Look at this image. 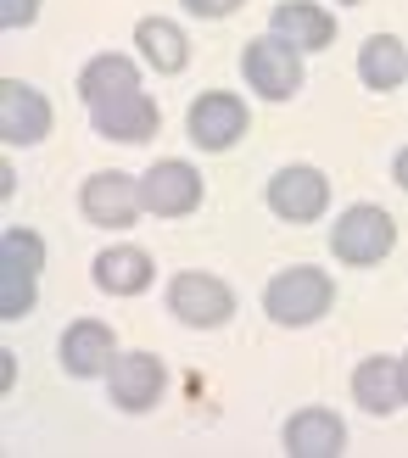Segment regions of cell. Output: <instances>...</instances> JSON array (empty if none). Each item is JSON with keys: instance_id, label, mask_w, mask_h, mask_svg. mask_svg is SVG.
Masks as SVG:
<instances>
[{"instance_id": "obj_1", "label": "cell", "mask_w": 408, "mask_h": 458, "mask_svg": "<svg viewBox=\"0 0 408 458\" xmlns=\"http://www.w3.org/2000/svg\"><path fill=\"white\" fill-rule=\"evenodd\" d=\"M330 302H336V285H330V274L313 268V263L280 268L275 280H268V291H263V313L275 318V325H285V330L319 325L330 313Z\"/></svg>"}, {"instance_id": "obj_2", "label": "cell", "mask_w": 408, "mask_h": 458, "mask_svg": "<svg viewBox=\"0 0 408 458\" xmlns=\"http://www.w3.org/2000/svg\"><path fill=\"white\" fill-rule=\"evenodd\" d=\"M39 268H45V241L34 229H0V318H22L34 308L39 291Z\"/></svg>"}, {"instance_id": "obj_3", "label": "cell", "mask_w": 408, "mask_h": 458, "mask_svg": "<svg viewBox=\"0 0 408 458\" xmlns=\"http://www.w3.org/2000/svg\"><path fill=\"white\" fill-rule=\"evenodd\" d=\"M392 246H397L392 213L370 208V201H358V208H347L330 224V251H336V263H347V268H375L380 258H392Z\"/></svg>"}, {"instance_id": "obj_4", "label": "cell", "mask_w": 408, "mask_h": 458, "mask_svg": "<svg viewBox=\"0 0 408 458\" xmlns=\"http://www.w3.org/2000/svg\"><path fill=\"white\" fill-rule=\"evenodd\" d=\"M89 106V123H96L101 140H123V146H146L157 129H163V112L146 96L140 84H123V89H106V96L84 101Z\"/></svg>"}, {"instance_id": "obj_5", "label": "cell", "mask_w": 408, "mask_h": 458, "mask_svg": "<svg viewBox=\"0 0 408 458\" xmlns=\"http://www.w3.org/2000/svg\"><path fill=\"white\" fill-rule=\"evenodd\" d=\"M241 79L252 84L263 101H291L302 89V51L280 34H263L241 51Z\"/></svg>"}, {"instance_id": "obj_6", "label": "cell", "mask_w": 408, "mask_h": 458, "mask_svg": "<svg viewBox=\"0 0 408 458\" xmlns=\"http://www.w3.org/2000/svg\"><path fill=\"white\" fill-rule=\"evenodd\" d=\"M168 313L191 330H218L235 318V291L213 274H174L168 280Z\"/></svg>"}, {"instance_id": "obj_7", "label": "cell", "mask_w": 408, "mask_h": 458, "mask_svg": "<svg viewBox=\"0 0 408 458\" xmlns=\"http://www.w3.org/2000/svg\"><path fill=\"white\" fill-rule=\"evenodd\" d=\"M246 101L230 96V89H208V96H196L191 112H185V129H191V140L201 151H230L241 134H246Z\"/></svg>"}, {"instance_id": "obj_8", "label": "cell", "mask_w": 408, "mask_h": 458, "mask_svg": "<svg viewBox=\"0 0 408 458\" xmlns=\"http://www.w3.org/2000/svg\"><path fill=\"white\" fill-rule=\"evenodd\" d=\"M268 208H275V218H285V224L325 218V208H330V179L319 168H308V163H291V168H280L275 179H268Z\"/></svg>"}, {"instance_id": "obj_9", "label": "cell", "mask_w": 408, "mask_h": 458, "mask_svg": "<svg viewBox=\"0 0 408 458\" xmlns=\"http://www.w3.org/2000/svg\"><path fill=\"white\" fill-rule=\"evenodd\" d=\"M106 386H112V403L123 408V414H146L157 408V397L168 392V369L157 352H118L106 369Z\"/></svg>"}, {"instance_id": "obj_10", "label": "cell", "mask_w": 408, "mask_h": 458, "mask_svg": "<svg viewBox=\"0 0 408 458\" xmlns=\"http://www.w3.org/2000/svg\"><path fill=\"white\" fill-rule=\"evenodd\" d=\"M140 208L157 213V218H185L201 208V174L191 163H151L146 179H140Z\"/></svg>"}, {"instance_id": "obj_11", "label": "cell", "mask_w": 408, "mask_h": 458, "mask_svg": "<svg viewBox=\"0 0 408 458\" xmlns=\"http://www.w3.org/2000/svg\"><path fill=\"white\" fill-rule=\"evenodd\" d=\"M79 208L96 229H123V224H134V213H140V179H129L118 168L89 174L84 191H79Z\"/></svg>"}, {"instance_id": "obj_12", "label": "cell", "mask_w": 408, "mask_h": 458, "mask_svg": "<svg viewBox=\"0 0 408 458\" xmlns=\"http://www.w3.org/2000/svg\"><path fill=\"white\" fill-rule=\"evenodd\" d=\"M0 134L6 146H39L51 134V101L22 79H0Z\"/></svg>"}, {"instance_id": "obj_13", "label": "cell", "mask_w": 408, "mask_h": 458, "mask_svg": "<svg viewBox=\"0 0 408 458\" xmlns=\"http://www.w3.org/2000/svg\"><path fill=\"white\" fill-rule=\"evenodd\" d=\"M112 358H118V335H112L101 318H73V325L62 330V369L73 375V380L106 375Z\"/></svg>"}, {"instance_id": "obj_14", "label": "cell", "mask_w": 408, "mask_h": 458, "mask_svg": "<svg viewBox=\"0 0 408 458\" xmlns=\"http://www.w3.org/2000/svg\"><path fill=\"white\" fill-rule=\"evenodd\" d=\"M285 453L291 458H336L347 453V425L330 408H302L285 420Z\"/></svg>"}, {"instance_id": "obj_15", "label": "cell", "mask_w": 408, "mask_h": 458, "mask_svg": "<svg viewBox=\"0 0 408 458\" xmlns=\"http://www.w3.org/2000/svg\"><path fill=\"white\" fill-rule=\"evenodd\" d=\"M89 274H96V285L106 296H140L157 280V263L140 246H106V251H96V268Z\"/></svg>"}, {"instance_id": "obj_16", "label": "cell", "mask_w": 408, "mask_h": 458, "mask_svg": "<svg viewBox=\"0 0 408 458\" xmlns=\"http://www.w3.org/2000/svg\"><path fill=\"white\" fill-rule=\"evenodd\" d=\"M275 34L302 45V51H325V45H336V17L325 6H313V0H280L275 6Z\"/></svg>"}, {"instance_id": "obj_17", "label": "cell", "mask_w": 408, "mask_h": 458, "mask_svg": "<svg viewBox=\"0 0 408 458\" xmlns=\"http://www.w3.org/2000/svg\"><path fill=\"white\" fill-rule=\"evenodd\" d=\"M358 79L370 89H397L408 79V45L397 34H370L358 45Z\"/></svg>"}, {"instance_id": "obj_18", "label": "cell", "mask_w": 408, "mask_h": 458, "mask_svg": "<svg viewBox=\"0 0 408 458\" xmlns=\"http://www.w3.org/2000/svg\"><path fill=\"white\" fill-rule=\"evenodd\" d=\"M134 45H140V56L157 73H185V62H191V39L179 34V22H168V17H140Z\"/></svg>"}, {"instance_id": "obj_19", "label": "cell", "mask_w": 408, "mask_h": 458, "mask_svg": "<svg viewBox=\"0 0 408 458\" xmlns=\"http://www.w3.org/2000/svg\"><path fill=\"white\" fill-rule=\"evenodd\" d=\"M353 397H358V408H364V414H392V408L403 403V386H397V363L392 358H364L353 369Z\"/></svg>"}, {"instance_id": "obj_20", "label": "cell", "mask_w": 408, "mask_h": 458, "mask_svg": "<svg viewBox=\"0 0 408 458\" xmlns=\"http://www.w3.org/2000/svg\"><path fill=\"white\" fill-rule=\"evenodd\" d=\"M123 84H140V67H134L123 51H101V56H89V62H84V73H79V96H84V101H96V96H106V89H123Z\"/></svg>"}, {"instance_id": "obj_21", "label": "cell", "mask_w": 408, "mask_h": 458, "mask_svg": "<svg viewBox=\"0 0 408 458\" xmlns=\"http://www.w3.org/2000/svg\"><path fill=\"white\" fill-rule=\"evenodd\" d=\"M34 17H39V0H0V22L6 29H29Z\"/></svg>"}, {"instance_id": "obj_22", "label": "cell", "mask_w": 408, "mask_h": 458, "mask_svg": "<svg viewBox=\"0 0 408 458\" xmlns=\"http://www.w3.org/2000/svg\"><path fill=\"white\" fill-rule=\"evenodd\" d=\"M179 6H185L191 17H230V12H241V0H179Z\"/></svg>"}, {"instance_id": "obj_23", "label": "cell", "mask_w": 408, "mask_h": 458, "mask_svg": "<svg viewBox=\"0 0 408 458\" xmlns=\"http://www.w3.org/2000/svg\"><path fill=\"white\" fill-rule=\"evenodd\" d=\"M12 375H17V363H12V352H0V392H12Z\"/></svg>"}, {"instance_id": "obj_24", "label": "cell", "mask_w": 408, "mask_h": 458, "mask_svg": "<svg viewBox=\"0 0 408 458\" xmlns=\"http://www.w3.org/2000/svg\"><path fill=\"white\" fill-rule=\"evenodd\" d=\"M392 179H397V185H403V191H408V146H403V151H397V163H392Z\"/></svg>"}, {"instance_id": "obj_25", "label": "cell", "mask_w": 408, "mask_h": 458, "mask_svg": "<svg viewBox=\"0 0 408 458\" xmlns=\"http://www.w3.org/2000/svg\"><path fill=\"white\" fill-rule=\"evenodd\" d=\"M397 386H403V403H408V352H403V363H397Z\"/></svg>"}, {"instance_id": "obj_26", "label": "cell", "mask_w": 408, "mask_h": 458, "mask_svg": "<svg viewBox=\"0 0 408 458\" xmlns=\"http://www.w3.org/2000/svg\"><path fill=\"white\" fill-rule=\"evenodd\" d=\"M347 6H358V0H347Z\"/></svg>"}]
</instances>
